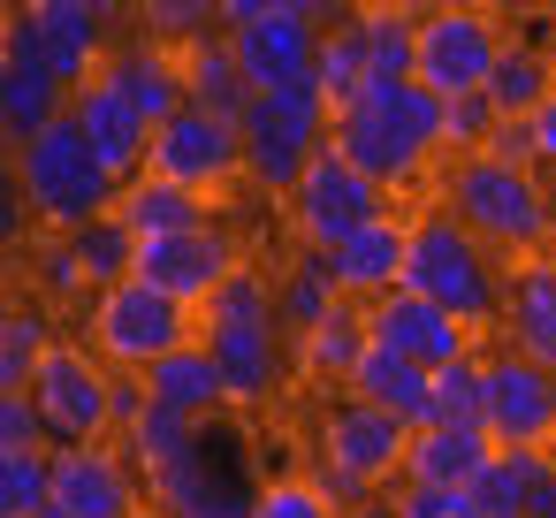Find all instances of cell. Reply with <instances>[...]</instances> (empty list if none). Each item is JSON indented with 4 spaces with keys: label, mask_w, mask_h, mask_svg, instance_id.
Instances as JSON below:
<instances>
[{
    "label": "cell",
    "mask_w": 556,
    "mask_h": 518,
    "mask_svg": "<svg viewBox=\"0 0 556 518\" xmlns=\"http://www.w3.org/2000/svg\"><path fill=\"white\" fill-rule=\"evenodd\" d=\"M510 24H556V0H503Z\"/></svg>",
    "instance_id": "cell-51"
},
{
    "label": "cell",
    "mask_w": 556,
    "mask_h": 518,
    "mask_svg": "<svg viewBox=\"0 0 556 518\" xmlns=\"http://www.w3.org/2000/svg\"><path fill=\"white\" fill-rule=\"evenodd\" d=\"M237 138H244V184L260 199H290V184L336 146V108L320 100V85H275L252 92Z\"/></svg>",
    "instance_id": "cell-5"
},
{
    "label": "cell",
    "mask_w": 556,
    "mask_h": 518,
    "mask_svg": "<svg viewBox=\"0 0 556 518\" xmlns=\"http://www.w3.org/2000/svg\"><path fill=\"white\" fill-rule=\"evenodd\" d=\"M47 465H54L47 510H62V518H146V503H153L146 465L115 434H100V442H54Z\"/></svg>",
    "instance_id": "cell-12"
},
{
    "label": "cell",
    "mask_w": 556,
    "mask_h": 518,
    "mask_svg": "<svg viewBox=\"0 0 556 518\" xmlns=\"http://www.w3.org/2000/svg\"><path fill=\"white\" fill-rule=\"evenodd\" d=\"M488 153H495V161H526V168H533V123H526V115H503V123H495V138H488Z\"/></svg>",
    "instance_id": "cell-48"
},
{
    "label": "cell",
    "mask_w": 556,
    "mask_h": 518,
    "mask_svg": "<svg viewBox=\"0 0 556 518\" xmlns=\"http://www.w3.org/2000/svg\"><path fill=\"white\" fill-rule=\"evenodd\" d=\"M556 92V54L541 47V39H510L503 47V62H495V77H488V100L503 108V115H533L541 100Z\"/></svg>",
    "instance_id": "cell-36"
},
{
    "label": "cell",
    "mask_w": 556,
    "mask_h": 518,
    "mask_svg": "<svg viewBox=\"0 0 556 518\" xmlns=\"http://www.w3.org/2000/svg\"><path fill=\"white\" fill-rule=\"evenodd\" d=\"M366 320H374V343H389V351H404V358H419V366H450L457 351L480 343L450 305H434V298H419V290H404V282H396L389 298H374Z\"/></svg>",
    "instance_id": "cell-19"
},
{
    "label": "cell",
    "mask_w": 556,
    "mask_h": 518,
    "mask_svg": "<svg viewBox=\"0 0 556 518\" xmlns=\"http://www.w3.org/2000/svg\"><path fill=\"white\" fill-rule=\"evenodd\" d=\"M381 9H404V16H434V9H450V0H381Z\"/></svg>",
    "instance_id": "cell-53"
},
{
    "label": "cell",
    "mask_w": 556,
    "mask_h": 518,
    "mask_svg": "<svg viewBox=\"0 0 556 518\" xmlns=\"http://www.w3.org/2000/svg\"><path fill=\"white\" fill-rule=\"evenodd\" d=\"M146 389H153L161 404L191 412V419H222V412H229V381H222V358H214L206 336H191V343H176L168 358H153V366H146Z\"/></svg>",
    "instance_id": "cell-26"
},
{
    "label": "cell",
    "mask_w": 556,
    "mask_h": 518,
    "mask_svg": "<svg viewBox=\"0 0 556 518\" xmlns=\"http://www.w3.org/2000/svg\"><path fill=\"white\" fill-rule=\"evenodd\" d=\"M396 510L404 518H480V503H472V488H396Z\"/></svg>",
    "instance_id": "cell-46"
},
{
    "label": "cell",
    "mask_w": 556,
    "mask_h": 518,
    "mask_svg": "<svg viewBox=\"0 0 556 518\" xmlns=\"http://www.w3.org/2000/svg\"><path fill=\"white\" fill-rule=\"evenodd\" d=\"M16 9L39 24V39H47L54 70L70 77V92L85 77H100V62L115 54L123 24H130V0H16Z\"/></svg>",
    "instance_id": "cell-16"
},
{
    "label": "cell",
    "mask_w": 556,
    "mask_h": 518,
    "mask_svg": "<svg viewBox=\"0 0 556 518\" xmlns=\"http://www.w3.org/2000/svg\"><path fill=\"white\" fill-rule=\"evenodd\" d=\"M115 214L138 229V244L146 237H168V229H199V222H214L222 206L206 199V191H191V184H168V176H130L123 184V199H115Z\"/></svg>",
    "instance_id": "cell-29"
},
{
    "label": "cell",
    "mask_w": 556,
    "mask_h": 518,
    "mask_svg": "<svg viewBox=\"0 0 556 518\" xmlns=\"http://www.w3.org/2000/svg\"><path fill=\"white\" fill-rule=\"evenodd\" d=\"M275 320V275L267 267H252V260H237L222 282H214V298L199 305V336L206 328H267ZM282 328V320H275Z\"/></svg>",
    "instance_id": "cell-35"
},
{
    "label": "cell",
    "mask_w": 556,
    "mask_h": 518,
    "mask_svg": "<svg viewBox=\"0 0 556 518\" xmlns=\"http://www.w3.org/2000/svg\"><path fill=\"white\" fill-rule=\"evenodd\" d=\"M267 9H282V0H222V24H252V16H267Z\"/></svg>",
    "instance_id": "cell-52"
},
{
    "label": "cell",
    "mask_w": 556,
    "mask_h": 518,
    "mask_svg": "<svg viewBox=\"0 0 556 518\" xmlns=\"http://www.w3.org/2000/svg\"><path fill=\"white\" fill-rule=\"evenodd\" d=\"M146 488H153L161 518H244L260 495V472H252V442H244L237 412L199 419L191 450L168 457L161 472H146Z\"/></svg>",
    "instance_id": "cell-7"
},
{
    "label": "cell",
    "mask_w": 556,
    "mask_h": 518,
    "mask_svg": "<svg viewBox=\"0 0 556 518\" xmlns=\"http://www.w3.org/2000/svg\"><path fill=\"white\" fill-rule=\"evenodd\" d=\"M70 115H77V130L100 146V161L130 184V176H146V153H153V123L108 85V77H85L77 92H70Z\"/></svg>",
    "instance_id": "cell-22"
},
{
    "label": "cell",
    "mask_w": 556,
    "mask_h": 518,
    "mask_svg": "<svg viewBox=\"0 0 556 518\" xmlns=\"http://www.w3.org/2000/svg\"><path fill=\"white\" fill-rule=\"evenodd\" d=\"M290 351H298V374H305V381H336V389H351L358 358L374 351V320H366V305L343 298V305H336L313 336H298Z\"/></svg>",
    "instance_id": "cell-30"
},
{
    "label": "cell",
    "mask_w": 556,
    "mask_h": 518,
    "mask_svg": "<svg viewBox=\"0 0 556 518\" xmlns=\"http://www.w3.org/2000/svg\"><path fill=\"white\" fill-rule=\"evenodd\" d=\"M214 358H222V381H229V412H267L282 396V381L298 374V351L290 336L267 320V328H206Z\"/></svg>",
    "instance_id": "cell-20"
},
{
    "label": "cell",
    "mask_w": 556,
    "mask_h": 518,
    "mask_svg": "<svg viewBox=\"0 0 556 518\" xmlns=\"http://www.w3.org/2000/svg\"><path fill=\"white\" fill-rule=\"evenodd\" d=\"M404 290H419V298H434V305H450L472 336H488V328H503V290H510V260L503 252H488L442 199L434 206H419L412 214V252H404Z\"/></svg>",
    "instance_id": "cell-3"
},
{
    "label": "cell",
    "mask_w": 556,
    "mask_h": 518,
    "mask_svg": "<svg viewBox=\"0 0 556 518\" xmlns=\"http://www.w3.org/2000/svg\"><path fill=\"white\" fill-rule=\"evenodd\" d=\"M510 351L556 366V260H518L510 267V290H503V328H495Z\"/></svg>",
    "instance_id": "cell-24"
},
{
    "label": "cell",
    "mask_w": 556,
    "mask_h": 518,
    "mask_svg": "<svg viewBox=\"0 0 556 518\" xmlns=\"http://www.w3.org/2000/svg\"><path fill=\"white\" fill-rule=\"evenodd\" d=\"M70 244H77V260H85L92 290H108V282H130V275H138V229H130L123 214H100V222L70 229Z\"/></svg>",
    "instance_id": "cell-39"
},
{
    "label": "cell",
    "mask_w": 556,
    "mask_h": 518,
    "mask_svg": "<svg viewBox=\"0 0 556 518\" xmlns=\"http://www.w3.org/2000/svg\"><path fill=\"white\" fill-rule=\"evenodd\" d=\"M488 434L503 450H556V366L526 351H488Z\"/></svg>",
    "instance_id": "cell-15"
},
{
    "label": "cell",
    "mask_w": 556,
    "mask_h": 518,
    "mask_svg": "<svg viewBox=\"0 0 556 518\" xmlns=\"http://www.w3.org/2000/svg\"><path fill=\"white\" fill-rule=\"evenodd\" d=\"M381 214H396V191H381L351 153H320L298 184H290V199H282V222H290V237L298 244H313V252H336L343 237H358L366 222H381Z\"/></svg>",
    "instance_id": "cell-9"
},
{
    "label": "cell",
    "mask_w": 556,
    "mask_h": 518,
    "mask_svg": "<svg viewBox=\"0 0 556 518\" xmlns=\"http://www.w3.org/2000/svg\"><path fill=\"white\" fill-rule=\"evenodd\" d=\"M9 176L24 184L31 222L62 229V237L100 222V214H115V199H123V176L100 161V146L77 130V115H54L31 146H9Z\"/></svg>",
    "instance_id": "cell-4"
},
{
    "label": "cell",
    "mask_w": 556,
    "mask_h": 518,
    "mask_svg": "<svg viewBox=\"0 0 556 518\" xmlns=\"http://www.w3.org/2000/svg\"><path fill=\"white\" fill-rule=\"evenodd\" d=\"M24 275H31V298H39V305H92V275H85V260H77V244H70L62 229H47V237L31 244Z\"/></svg>",
    "instance_id": "cell-37"
},
{
    "label": "cell",
    "mask_w": 556,
    "mask_h": 518,
    "mask_svg": "<svg viewBox=\"0 0 556 518\" xmlns=\"http://www.w3.org/2000/svg\"><path fill=\"white\" fill-rule=\"evenodd\" d=\"M282 9H298V16H313V24H336V16L358 9V0H282Z\"/></svg>",
    "instance_id": "cell-50"
},
{
    "label": "cell",
    "mask_w": 556,
    "mask_h": 518,
    "mask_svg": "<svg viewBox=\"0 0 556 518\" xmlns=\"http://www.w3.org/2000/svg\"><path fill=\"white\" fill-rule=\"evenodd\" d=\"M244 518H351V510L313 472H275V480H260V495H252Z\"/></svg>",
    "instance_id": "cell-43"
},
{
    "label": "cell",
    "mask_w": 556,
    "mask_h": 518,
    "mask_svg": "<svg viewBox=\"0 0 556 518\" xmlns=\"http://www.w3.org/2000/svg\"><path fill=\"white\" fill-rule=\"evenodd\" d=\"M434 419L442 427H488V351H457L450 366H434Z\"/></svg>",
    "instance_id": "cell-38"
},
{
    "label": "cell",
    "mask_w": 556,
    "mask_h": 518,
    "mask_svg": "<svg viewBox=\"0 0 556 518\" xmlns=\"http://www.w3.org/2000/svg\"><path fill=\"white\" fill-rule=\"evenodd\" d=\"M146 168L168 176V184H191L206 199H229L244 184V138H237V123H222L206 108H176L168 123H153Z\"/></svg>",
    "instance_id": "cell-14"
},
{
    "label": "cell",
    "mask_w": 556,
    "mask_h": 518,
    "mask_svg": "<svg viewBox=\"0 0 556 518\" xmlns=\"http://www.w3.org/2000/svg\"><path fill=\"white\" fill-rule=\"evenodd\" d=\"M404 252H412V214H381V222H366L358 237H343L328 260H336L343 298H351V305H374V298H389V290L404 282Z\"/></svg>",
    "instance_id": "cell-23"
},
{
    "label": "cell",
    "mask_w": 556,
    "mask_h": 518,
    "mask_svg": "<svg viewBox=\"0 0 556 518\" xmlns=\"http://www.w3.org/2000/svg\"><path fill=\"white\" fill-rule=\"evenodd\" d=\"M526 123H533V168H541V176L556 184V92H548V100H541V108H533Z\"/></svg>",
    "instance_id": "cell-49"
},
{
    "label": "cell",
    "mask_w": 556,
    "mask_h": 518,
    "mask_svg": "<svg viewBox=\"0 0 556 518\" xmlns=\"http://www.w3.org/2000/svg\"><path fill=\"white\" fill-rule=\"evenodd\" d=\"M237 260H244V252H237V237H229L222 214L199 222V229H168V237H146V244H138V275H146L153 290L184 298V305H206L214 282H222Z\"/></svg>",
    "instance_id": "cell-18"
},
{
    "label": "cell",
    "mask_w": 556,
    "mask_h": 518,
    "mask_svg": "<svg viewBox=\"0 0 556 518\" xmlns=\"http://www.w3.org/2000/svg\"><path fill=\"white\" fill-rule=\"evenodd\" d=\"M548 480H556V450H503L495 442V457L472 480V503H480V518H526V503Z\"/></svg>",
    "instance_id": "cell-31"
},
{
    "label": "cell",
    "mask_w": 556,
    "mask_h": 518,
    "mask_svg": "<svg viewBox=\"0 0 556 518\" xmlns=\"http://www.w3.org/2000/svg\"><path fill=\"white\" fill-rule=\"evenodd\" d=\"M0 450H54V427L31 389H0Z\"/></svg>",
    "instance_id": "cell-45"
},
{
    "label": "cell",
    "mask_w": 556,
    "mask_h": 518,
    "mask_svg": "<svg viewBox=\"0 0 556 518\" xmlns=\"http://www.w3.org/2000/svg\"><path fill=\"white\" fill-rule=\"evenodd\" d=\"M495 123H503V108H495L488 92H457V100H442V161H450V153H488Z\"/></svg>",
    "instance_id": "cell-44"
},
{
    "label": "cell",
    "mask_w": 556,
    "mask_h": 518,
    "mask_svg": "<svg viewBox=\"0 0 556 518\" xmlns=\"http://www.w3.org/2000/svg\"><path fill=\"white\" fill-rule=\"evenodd\" d=\"M24 214H31L24 184H16V176H0V244H9V252H24Z\"/></svg>",
    "instance_id": "cell-47"
},
{
    "label": "cell",
    "mask_w": 556,
    "mask_h": 518,
    "mask_svg": "<svg viewBox=\"0 0 556 518\" xmlns=\"http://www.w3.org/2000/svg\"><path fill=\"white\" fill-rule=\"evenodd\" d=\"M31 396H39L54 442H100V434H115V366L85 336H54V351L31 374Z\"/></svg>",
    "instance_id": "cell-11"
},
{
    "label": "cell",
    "mask_w": 556,
    "mask_h": 518,
    "mask_svg": "<svg viewBox=\"0 0 556 518\" xmlns=\"http://www.w3.org/2000/svg\"><path fill=\"white\" fill-rule=\"evenodd\" d=\"M313 85H320V100H328L336 115L374 92V62H366V24H358V9L320 31V77H313Z\"/></svg>",
    "instance_id": "cell-33"
},
{
    "label": "cell",
    "mask_w": 556,
    "mask_h": 518,
    "mask_svg": "<svg viewBox=\"0 0 556 518\" xmlns=\"http://www.w3.org/2000/svg\"><path fill=\"white\" fill-rule=\"evenodd\" d=\"M503 24H510L503 9H472V0H450V9L419 16V85L442 92V100L488 92V77H495V62L510 47Z\"/></svg>",
    "instance_id": "cell-10"
},
{
    "label": "cell",
    "mask_w": 556,
    "mask_h": 518,
    "mask_svg": "<svg viewBox=\"0 0 556 518\" xmlns=\"http://www.w3.org/2000/svg\"><path fill=\"white\" fill-rule=\"evenodd\" d=\"M320 31L313 16L298 9H267L252 24H229V47H237V70L252 92H275V85H313L320 77Z\"/></svg>",
    "instance_id": "cell-17"
},
{
    "label": "cell",
    "mask_w": 556,
    "mask_h": 518,
    "mask_svg": "<svg viewBox=\"0 0 556 518\" xmlns=\"http://www.w3.org/2000/svg\"><path fill=\"white\" fill-rule=\"evenodd\" d=\"M434 199L510 267L556 252V184L526 161H495V153H450L434 176Z\"/></svg>",
    "instance_id": "cell-1"
},
{
    "label": "cell",
    "mask_w": 556,
    "mask_h": 518,
    "mask_svg": "<svg viewBox=\"0 0 556 518\" xmlns=\"http://www.w3.org/2000/svg\"><path fill=\"white\" fill-rule=\"evenodd\" d=\"M351 396L396 412L404 427H434V366H419V358H404V351H389V343H374V351L358 358Z\"/></svg>",
    "instance_id": "cell-27"
},
{
    "label": "cell",
    "mask_w": 556,
    "mask_h": 518,
    "mask_svg": "<svg viewBox=\"0 0 556 518\" xmlns=\"http://www.w3.org/2000/svg\"><path fill=\"white\" fill-rule=\"evenodd\" d=\"M495 457V434L488 427H412V450H404V480L412 488H472L480 465Z\"/></svg>",
    "instance_id": "cell-25"
},
{
    "label": "cell",
    "mask_w": 556,
    "mask_h": 518,
    "mask_svg": "<svg viewBox=\"0 0 556 518\" xmlns=\"http://www.w3.org/2000/svg\"><path fill=\"white\" fill-rule=\"evenodd\" d=\"M351 518H404V510H396V503H381V495H374V503H358V510H351Z\"/></svg>",
    "instance_id": "cell-55"
},
{
    "label": "cell",
    "mask_w": 556,
    "mask_h": 518,
    "mask_svg": "<svg viewBox=\"0 0 556 518\" xmlns=\"http://www.w3.org/2000/svg\"><path fill=\"white\" fill-rule=\"evenodd\" d=\"M336 153H351L381 191H419L442 161V92L412 77V85H381L351 100L336 115Z\"/></svg>",
    "instance_id": "cell-2"
},
{
    "label": "cell",
    "mask_w": 556,
    "mask_h": 518,
    "mask_svg": "<svg viewBox=\"0 0 556 518\" xmlns=\"http://www.w3.org/2000/svg\"><path fill=\"white\" fill-rule=\"evenodd\" d=\"M54 450H0V518H39L54 495Z\"/></svg>",
    "instance_id": "cell-42"
},
{
    "label": "cell",
    "mask_w": 556,
    "mask_h": 518,
    "mask_svg": "<svg viewBox=\"0 0 556 518\" xmlns=\"http://www.w3.org/2000/svg\"><path fill=\"white\" fill-rule=\"evenodd\" d=\"M336 305H343L336 260H328V252H313V244H298V260H282V267H275V320H282V336H290V343H298V336H313Z\"/></svg>",
    "instance_id": "cell-28"
},
{
    "label": "cell",
    "mask_w": 556,
    "mask_h": 518,
    "mask_svg": "<svg viewBox=\"0 0 556 518\" xmlns=\"http://www.w3.org/2000/svg\"><path fill=\"white\" fill-rule=\"evenodd\" d=\"M472 9H503V0H472Z\"/></svg>",
    "instance_id": "cell-56"
},
{
    "label": "cell",
    "mask_w": 556,
    "mask_h": 518,
    "mask_svg": "<svg viewBox=\"0 0 556 518\" xmlns=\"http://www.w3.org/2000/svg\"><path fill=\"white\" fill-rule=\"evenodd\" d=\"M191 434H199V419L153 396V404H146V419H138L130 434H115V442H123V450H130V457L146 465V472H161L168 457H184V450H191Z\"/></svg>",
    "instance_id": "cell-41"
},
{
    "label": "cell",
    "mask_w": 556,
    "mask_h": 518,
    "mask_svg": "<svg viewBox=\"0 0 556 518\" xmlns=\"http://www.w3.org/2000/svg\"><path fill=\"white\" fill-rule=\"evenodd\" d=\"M47 351H54V305L9 298V313H0V389H31Z\"/></svg>",
    "instance_id": "cell-34"
},
{
    "label": "cell",
    "mask_w": 556,
    "mask_h": 518,
    "mask_svg": "<svg viewBox=\"0 0 556 518\" xmlns=\"http://www.w3.org/2000/svg\"><path fill=\"white\" fill-rule=\"evenodd\" d=\"M54 115H70V77L54 70L39 24L9 9V24H0V130H9V146H31Z\"/></svg>",
    "instance_id": "cell-13"
},
{
    "label": "cell",
    "mask_w": 556,
    "mask_h": 518,
    "mask_svg": "<svg viewBox=\"0 0 556 518\" xmlns=\"http://www.w3.org/2000/svg\"><path fill=\"white\" fill-rule=\"evenodd\" d=\"M130 31H146V39L184 54L191 39L229 31V24H222V0H130Z\"/></svg>",
    "instance_id": "cell-40"
},
{
    "label": "cell",
    "mask_w": 556,
    "mask_h": 518,
    "mask_svg": "<svg viewBox=\"0 0 556 518\" xmlns=\"http://www.w3.org/2000/svg\"><path fill=\"white\" fill-rule=\"evenodd\" d=\"M39 518H62V510H39Z\"/></svg>",
    "instance_id": "cell-57"
},
{
    "label": "cell",
    "mask_w": 556,
    "mask_h": 518,
    "mask_svg": "<svg viewBox=\"0 0 556 518\" xmlns=\"http://www.w3.org/2000/svg\"><path fill=\"white\" fill-rule=\"evenodd\" d=\"M100 77L146 115V123H168L176 108H191V85H184V54L176 47H161V39H146V31H123L115 39V54L100 62Z\"/></svg>",
    "instance_id": "cell-21"
},
{
    "label": "cell",
    "mask_w": 556,
    "mask_h": 518,
    "mask_svg": "<svg viewBox=\"0 0 556 518\" xmlns=\"http://www.w3.org/2000/svg\"><path fill=\"white\" fill-rule=\"evenodd\" d=\"M184 85H191V108H206V115H222V123H237V115L252 108V85H244V70H237L229 31H206V39L184 47Z\"/></svg>",
    "instance_id": "cell-32"
},
{
    "label": "cell",
    "mask_w": 556,
    "mask_h": 518,
    "mask_svg": "<svg viewBox=\"0 0 556 518\" xmlns=\"http://www.w3.org/2000/svg\"><path fill=\"white\" fill-rule=\"evenodd\" d=\"M526 518H556V480H548V488H541V495L526 503Z\"/></svg>",
    "instance_id": "cell-54"
},
{
    "label": "cell",
    "mask_w": 556,
    "mask_h": 518,
    "mask_svg": "<svg viewBox=\"0 0 556 518\" xmlns=\"http://www.w3.org/2000/svg\"><path fill=\"white\" fill-rule=\"evenodd\" d=\"M191 336H199V305L153 290L146 275L108 282V290H92V305H85V343H92L115 374H146L153 358H168V351L191 343Z\"/></svg>",
    "instance_id": "cell-8"
},
{
    "label": "cell",
    "mask_w": 556,
    "mask_h": 518,
    "mask_svg": "<svg viewBox=\"0 0 556 518\" xmlns=\"http://www.w3.org/2000/svg\"><path fill=\"white\" fill-rule=\"evenodd\" d=\"M404 450H412V427H404L396 412H381V404H366V396L343 389V404L320 412L313 480H320L343 510H358V503H374L389 480H404Z\"/></svg>",
    "instance_id": "cell-6"
}]
</instances>
